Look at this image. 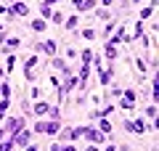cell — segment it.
Listing matches in <instances>:
<instances>
[{"instance_id": "obj_1", "label": "cell", "mask_w": 159, "mask_h": 151, "mask_svg": "<svg viewBox=\"0 0 159 151\" xmlns=\"http://www.w3.org/2000/svg\"><path fill=\"white\" fill-rule=\"evenodd\" d=\"M58 130H61L58 119H51V122H43V119H40V122L34 125V133H48V135H58Z\"/></svg>"}, {"instance_id": "obj_2", "label": "cell", "mask_w": 159, "mask_h": 151, "mask_svg": "<svg viewBox=\"0 0 159 151\" xmlns=\"http://www.w3.org/2000/svg\"><path fill=\"white\" fill-rule=\"evenodd\" d=\"M6 130L11 135H16V133H21L24 130V117L19 114V117H8V122H6Z\"/></svg>"}, {"instance_id": "obj_3", "label": "cell", "mask_w": 159, "mask_h": 151, "mask_svg": "<svg viewBox=\"0 0 159 151\" xmlns=\"http://www.w3.org/2000/svg\"><path fill=\"white\" fill-rule=\"evenodd\" d=\"M34 66H37V56H29L27 64H24V77H27L29 82H34V77H37V74H34Z\"/></svg>"}, {"instance_id": "obj_4", "label": "cell", "mask_w": 159, "mask_h": 151, "mask_svg": "<svg viewBox=\"0 0 159 151\" xmlns=\"http://www.w3.org/2000/svg\"><path fill=\"white\" fill-rule=\"evenodd\" d=\"M130 34H127V29H125V24H122V27H119L117 29V34H114V37H111V45H122V43H130Z\"/></svg>"}, {"instance_id": "obj_5", "label": "cell", "mask_w": 159, "mask_h": 151, "mask_svg": "<svg viewBox=\"0 0 159 151\" xmlns=\"http://www.w3.org/2000/svg\"><path fill=\"white\" fill-rule=\"evenodd\" d=\"M11 138H13V146H27V143H29V138H32V133H29V130L24 127L21 133H16V135H11Z\"/></svg>"}, {"instance_id": "obj_6", "label": "cell", "mask_w": 159, "mask_h": 151, "mask_svg": "<svg viewBox=\"0 0 159 151\" xmlns=\"http://www.w3.org/2000/svg\"><path fill=\"white\" fill-rule=\"evenodd\" d=\"M74 8L77 11H90V8H96V0H72Z\"/></svg>"}, {"instance_id": "obj_7", "label": "cell", "mask_w": 159, "mask_h": 151, "mask_svg": "<svg viewBox=\"0 0 159 151\" xmlns=\"http://www.w3.org/2000/svg\"><path fill=\"white\" fill-rule=\"evenodd\" d=\"M40 50H45L48 56L56 53V40H45V43H40Z\"/></svg>"}, {"instance_id": "obj_8", "label": "cell", "mask_w": 159, "mask_h": 151, "mask_svg": "<svg viewBox=\"0 0 159 151\" xmlns=\"http://www.w3.org/2000/svg\"><path fill=\"white\" fill-rule=\"evenodd\" d=\"M154 8H157V0H151V3H148V6L141 11V21H146V19L151 16V13H154Z\"/></svg>"}, {"instance_id": "obj_9", "label": "cell", "mask_w": 159, "mask_h": 151, "mask_svg": "<svg viewBox=\"0 0 159 151\" xmlns=\"http://www.w3.org/2000/svg\"><path fill=\"white\" fill-rule=\"evenodd\" d=\"M48 106H51V103H45V101H40V103H34V114H37V117L48 114Z\"/></svg>"}, {"instance_id": "obj_10", "label": "cell", "mask_w": 159, "mask_h": 151, "mask_svg": "<svg viewBox=\"0 0 159 151\" xmlns=\"http://www.w3.org/2000/svg\"><path fill=\"white\" fill-rule=\"evenodd\" d=\"M98 130H101L103 135H111V125H109V119H106V117H103L101 122H98Z\"/></svg>"}, {"instance_id": "obj_11", "label": "cell", "mask_w": 159, "mask_h": 151, "mask_svg": "<svg viewBox=\"0 0 159 151\" xmlns=\"http://www.w3.org/2000/svg\"><path fill=\"white\" fill-rule=\"evenodd\" d=\"M64 24H66V29H77V24H80V16L74 13V16H69V19H66Z\"/></svg>"}, {"instance_id": "obj_12", "label": "cell", "mask_w": 159, "mask_h": 151, "mask_svg": "<svg viewBox=\"0 0 159 151\" xmlns=\"http://www.w3.org/2000/svg\"><path fill=\"white\" fill-rule=\"evenodd\" d=\"M51 21H53V24H64V13H61V11H53V13H51Z\"/></svg>"}, {"instance_id": "obj_13", "label": "cell", "mask_w": 159, "mask_h": 151, "mask_svg": "<svg viewBox=\"0 0 159 151\" xmlns=\"http://www.w3.org/2000/svg\"><path fill=\"white\" fill-rule=\"evenodd\" d=\"M135 66H138V72H143V74L148 72V64L143 61V58H135Z\"/></svg>"}, {"instance_id": "obj_14", "label": "cell", "mask_w": 159, "mask_h": 151, "mask_svg": "<svg viewBox=\"0 0 159 151\" xmlns=\"http://www.w3.org/2000/svg\"><path fill=\"white\" fill-rule=\"evenodd\" d=\"M106 56L109 58H117V45H111V43L106 45Z\"/></svg>"}, {"instance_id": "obj_15", "label": "cell", "mask_w": 159, "mask_h": 151, "mask_svg": "<svg viewBox=\"0 0 159 151\" xmlns=\"http://www.w3.org/2000/svg\"><path fill=\"white\" fill-rule=\"evenodd\" d=\"M29 27H32L34 32H43V29H45V21H40V19H37V21H32Z\"/></svg>"}, {"instance_id": "obj_16", "label": "cell", "mask_w": 159, "mask_h": 151, "mask_svg": "<svg viewBox=\"0 0 159 151\" xmlns=\"http://www.w3.org/2000/svg\"><path fill=\"white\" fill-rule=\"evenodd\" d=\"M80 34H82L85 40H96V29H82Z\"/></svg>"}, {"instance_id": "obj_17", "label": "cell", "mask_w": 159, "mask_h": 151, "mask_svg": "<svg viewBox=\"0 0 159 151\" xmlns=\"http://www.w3.org/2000/svg\"><path fill=\"white\" fill-rule=\"evenodd\" d=\"M98 19H103V21H111V16H109V11H106V8H98Z\"/></svg>"}, {"instance_id": "obj_18", "label": "cell", "mask_w": 159, "mask_h": 151, "mask_svg": "<svg viewBox=\"0 0 159 151\" xmlns=\"http://www.w3.org/2000/svg\"><path fill=\"white\" fill-rule=\"evenodd\" d=\"M0 151H13V138H8L6 143H0Z\"/></svg>"}, {"instance_id": "obj_19", "label": "cell", "mask_w": 159, "mask_h": 151, "mask_svg": "<svg viewBox=\"0 0 159 151\" xmlns=\"http://www.w3.org/2000/svg\"><path fill=\"white\" fill-rule=\"evenodd\" d=\"M13 66H16V56H13V53H11V56H8V64H6V72H11Z\"/></svg>"}, {"instance_id": "obj_20", "label": "cell", "mask_w": 159, "mask_h": 151, "mask_svg": "<svg viewBox=\"0 0 159 151\" xmlns=\"http://www.w3.org/2000/svg\"><path fill=\"white\" fill-rule=\"evenodd\" d=\"M0 93H3V95L8 98V95H11V85H8V82H3V85H0Z\"/></svg>"}, {"instance_id": "obj_21", "label": "cell", "mask_w": 159, "mask_h": 151, "mask_svg": "<svg viewBox=\"0 0 159 151\" xmlns=\"http://www.w3.org/2000/svg\"><path fill=\"white\" fill-rule=\"evenodd\" d=\"M19 45H21V40H19V37H11V40H8V48H19Z\"/></svg>"}, {"instance_id": "obj_22", "label": "cell", "mask_w": 159, "mask_h": 151, "mask_svg": "<svg viewBox=\"0 0 159 151\" xmlns=\"http://www.w3.org/2000/svg\"><path fill=\"white\" fill-rule=\"evenodd\" d=\"M90 58H93V53H90V50H82V64H88Z\"/></svg>"}, {"instance_id": "obj_23", "label": "cell", "mask_w": 159, "mask_h": 151, "mask_svg": "<svg viewBox=\"0 0 159 151\" xmlns=\"http://www.w3.org/2000/svg\"><path fill=\"white\" fill-rule=\"evenodd\" d=\"M146 114H148V117H151V119H154V117H157V106H154V103H151V106H148V109H146Z\"/></svg>"}, {"instance_id": "obj_24", "label": "cell", "mask_w": 159, "mask_h": 151, "mask_svg": "<svg viewBox=\"0 0 159 151\" xmlns=\"http://www.w3.org/2000/svg\"><path fill=\"white\" fill-rule=\"evenodd\" d=\"M61 151H77V146H61Z\"/></svg>"}, {"instance_id": "obj_25", "label": "cell", "mask_w": 159, "mask_h": 151, "mask_svg": "<svg viewBox=\"0 0 159 151\" xmlns=\"http://www.w3.org/2000/svg\"><path fill=\"white\" fill-rule=\"evenodd\" d=\"M53 3H58V0H45V3H43V6H53Z\"/></svg>"}, {"instance_id": "obj_26", "label": "cell", "mask_w": 159, "mask_h": 151, "mask_svg": "<svg viewBox=\"0 0 159 151\" xmlns=\"http://www.w3.org/2000/svg\"><path fill=\"white\" fill-rule=\"evenodd\" d=\"M103 151H117V146H106V149H103Z\"/></svg>"}, {"instance_id": "obj_27", "label": "cell", "mask_w": 159, "mask_h": 151, "mask_svg": "<svg viewBox=\"0 0 159 151\" xmlns=\"http://www.w3.org/2000/svg\"><path fill=\"white\" fill-rule=\"evenodd\" d=\"M3 138H6V130H0V143H3Z\"/></svg>"}, {"instance_id": "obj_28", "label": "cell", "mask_w": 159, "mask_h": 151, "mask_svg": "<svg viewBox=\"0 0 159 151\" xmlns=\"http://www.w3.org/2000/svg\"><path fill=\"white\" fill-rule=\"evenodd\" d=\"M27 151H37V146H27Z\"/></svg>"}, {"instance_id": "obj_29", "label": "cell", "mask_w": 159, "mask_h": 151, "mask_svg": "<svg viewBox=\"0 0 159 151\" xmlns=\"http://www.w3.org/2000/svg\"><path fill=\"white\" fill-rule=\"evenodd\" d=\"M122 6H125V8H127V6H130V0H122Z\"/></svg>"}, {"instance_id": "obj_30", "label": "cell", "mask_w": 159, "mask_h": 151, "mask_svg": "<svg viewBox=\"0 0 159 151\" xmlns=\"http://www.w3.org/2000/svg\"><path fill=\"white\" fill-rule=\"evenodd\" d=\"M130 3H143V0H130Z\"/></svg>"}, {"instance_id": "obj_31", "label": "cell", "mask_w": 159, "mask_h": 151, "mask_svg": "<svg viewBox=\"0 0 159 151\" xmlns=\"http://www.w3.org/2000/svg\"><path fill=\"white\" fill-rule=\"evenodd\" d=\"M3 11H6V8H3V6H0V13H3Z\"/></svg>"}, {"instance_id": "obj_32", "label": "cell", "mask_w": 159, "mask_h": 151, "mask_svg": "<svg viewBox=\"0 0 159 151\" xmlns=\"http://www.w3.org/2000/svg\"><path fill=\"white\" fill-rule=\"evenodd\" d=\"M0 77H3V66H0Z\"/></svg>"}]
</instances>
